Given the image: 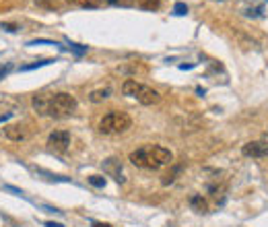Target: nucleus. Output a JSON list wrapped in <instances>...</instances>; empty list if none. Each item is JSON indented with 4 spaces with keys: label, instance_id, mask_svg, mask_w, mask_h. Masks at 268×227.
I'll return each mask as SVG.
<instances>
[{
    "label": "nucleus",
    "instance_id": "nucleus-6",
    "mask_svg": "<svg viewBox=\"0 0 268 227\" xmlns=\"http://www.w3.org/2000/svg\"><path fill=\"white\" fill-rule=\"evenodd\" d=\"M48 147L54 149V151H66L70 147V133L68 130H54L50 137H48Z\"/></svg>",
    "mask_w": 268,
    "mask_h": 227
},
{
    "label": "nucleus",
    "instance_id": "nucleus-10",
    "mask_svg": "<svg viewBox=\"0 0 268 227\" xmlns=\"http://www.w3.org/2000/svg\"><path fill=\"white\" fill-rule=\"evenodd\" d=\"M190 204H192L198 213H206V209H208V206H206V200H204L200 194H194V196L190 198Z\"/></svg>",
    "mask_w": 268,
    "mask_h": 227
},
{
    "label": "nucleus",
    "instance_id": "nucleus-21",
    "mask_svg": "<svg viewBox=\"0 0 268 227\" xmlns=\"http://www.w3.org/2000/svg\"><path fill=\"white\" fill-rule=\"evenodd\" d=\"M145 9H159V0H143Z\"/></svg>",
    "mask_w": 268,
    "mask_h": 227
},
{
    "label": "nucleus",
    "instance_id": "nucleus-15",
    "mask_svg": "<svg viewBox=\"0 0 268 227\" xmlns=\"http://www.w3.org/2000/svg\"><path fill=\"white\" fill-rule=\"evenodd\" d=\"M89 182H91V186H95V188H103V186H105V178H103V176H91Z\"/></svg>",
    "mask_w": 268,
    "mask_h": 227
},
{
    "label": "nucleus",
    "instance_id": "nucleus-22",
    "mask_svg": "<svg viewBox=\"0 0 268 227\" xmlns=\"http://www.w3.org/2000/svg\"><path fill=\"white\" fill-rule=\"evenodd\" d=\"M37 44H48V46H58L56 42H50V40H33V42H29L27 46H37Z\"/></svg>",
    "mask_w": 268,
    "mask_h": 227
},
{
    "label": "nucleus",
    "instance_id": "nucleus-9",
    "mask_svg": "<svg viewBox=\"0 0 268 227\" xmlns=\"http://www.w3.org/2000/svg\"><path fill=\"white\" fill-rule=\"evenodd\" d=\"M111 95V89L109 87H105V89H95V91H91V95H89V99L93 101V103H99V101H103V99H107Z\"/></svg>",
    "mask_w": 268,
    "mask_h": 227
},
{
    "label": "nucleus",
    "instance_id": "nucleus-25",
    "mask_svg": "<svg viewBox=\"0 0 268 227\" xmlns=\"http://www.w3.org/2000/svg\"><path fill=\"white\" fill-rule=\"evenodd\" d=\"M260 139H262V141H264V143H266V145H268V130H266V133H264V135H262V137H260Z\"/></svg>",
    "mask_w": 268,
    "mask_h": 227
},
{
    "label": "nucleus",
    "instance_id": "nucleus-17",
    "mask_svg": "<svg viewBox=\"0 0 268 227\" xmlns=\"http://www.w3.org/2000/svg\"><path fill=\"white\" fill-rule=\"evenodd\" d=\"M174 13H176L178 17H182V15H186V13H188V7H186L184 3H176V7H174Z\"/></svg>",
    "mask_w": 268,
    "mask_h": 227
},
{
    "label": "nucleus",
    "instance_id": "nucleus-2",
    "mask_svg": "<svg viewBox=\"0 0 268 227\" xmlns=\"http://www.w3.org/2000/svg\"><path fill=\"white\" fill-rule=\"evenodd\" d=\"M122 93L128 95V97H134L143 105H153V103H159V99H161L159 91H155L149 85L139 83L137 79H126L124 85H122Z\"/></svg>",
    "mask_w": 268,
    "mask_h": 227
},
{
    "label": "nucleus",
    "instance_id": "nucleus-24",
    "mask_svg": "<svg viewBox=\"0 0 268 227\" xmlns=\"http://www.w3.org/2000/svg\"><path fill=\"white\" fill-rule=\"evenodd\" d=\"M180 68L182 70H190V68H194V64H180Z\"/></svg>",
    "mask_w": 268,
    "mask_h": 227
},
{
    "label": "nucleus",
    "instance_id": "nucleus-7",
    "mask_svg": "<svg viewBox=\"0 0 268 227\" xmlns=\"http://www.w3.org/2000/svg\"><path fill=\"white\" fill-rule=\"evenodd\" d=\"M241 153L245 155V157H268V145L262 141V139H258V141H252V143H245L243 147H241Z\"/></svg>",
    "mask_w": 268,
    "mask_h": 227
},
{
    "label": "nucleus",
    "instance_id": "nucleus-8",
    "mask_svg": "<svg viewBox=\"0 0 268 227\" xmlns=\"http://www.w3.org/2000/svg\"><path fill=\"white\" fill-rule=\"evenodd\" d=\"M48 97L50 95H35L33 97V109L40 113V116H48Z\"/></svg>",
    "mask_w": 268,
    "mask_h": 227
},
{
    "label": "nucleus",
    "instance_id": "nucleus-26",
    "mask_svg": "<svg viewBox=\"0 0 268 227\" xmlns=\"http://www.w3.org/2000/svg\"><path fill=\"white\" fill-rule=\"evenodd\" d=\"M93 227H109L107 223H93Z\"/></svg>",
    "mask_w": 268,
    "mask_h": 227
},
{
    "label": "nucleus",
    "instance_id": "nucleus-12",
    "mask_svg": "<svg viewBox=\"0 0 268 227\" xmlns=\"http://www.w3.org/2000/svg\"><path fill=\"white\" fill-rule=\"evenodd\" d=\"M52 62H56V60H52V58H48V60H37V62H31V64H25V66H21L19 70H21V72H27V70H33V68L46 66V64H52Z\"/></svg>",
    "mask_w": 268,
    "mask_h": 227
},
{
    "label": "nucleus",
    "instance_id": "nucleus-19",
    "mask_svg": "<svg viewBox=\"0 0 268 227\" xmlns=\"http://www.w3.org/2000/svg\"><path fill=\"white\" fill-rule=\"evenodd\" d=\"M178 174H180V167H176L171 174H167V176L163 178V184H165V186H167V184H171V182L176 180V176H178Z\"/></svg>",
    "mask_w": 268,
    "mask_h": 227
},
{
    "label": "nucleus",
    "instance_id": "nucleus-14",
    "mask_svg": "<svg viewBox=\"0 0 268 227\" xmlns=\"http://www.w3.org/2000/svg\"><path fill=\"white\" fill-rule=\"evenodd\" d=\"M105 5H111V7H122V9H128V7H134L137 0H103Z\"/></svg>",
    "mask_w": 268,
    "mask_h": 227
},
{
    "label": "nucleus",
    "instance_id": "nucleus-4",
    "mask_svg": "<svg viewBox=\"0 0 268 227\" xmlns=\"http://www.w3.org/2000/svg\"><path fill=\"white\" fill-rule=\"evenodd\" d=\"M132 126V118L124 111H109L99 122V133L101 135H120L126 133Z\"/></svg>",
    "mask_w": 268,
    "mask_h": 227
},
{
    "label": "nucleus",
    "instance_id": "nucleus-20",
    "mask_svg": "<svg viewBox=\"0 0 268 227\" xmlns=\"http://www.w3.org/2000/svg\"><path fill=\"white\" fill-rule=\"evenodd\" d=\"M0 27H3L5 31H9V33H17L19 31V25H15V23H3Z\"/></svg>",
    "mask_w": 268,
    "mask_h": 227
},
{
    "label": "nucleus",
    "instance_id": "nucleus-23",
    "mask_svg": "<svg viewBox=\"0 0 268 227\" xmlns=\"http://www.w3.org/2000/svg\"><path fill=\"white\" fill-rule=\"evenodd\" d=\"M44 225H46V227H64L62 223H54V221H46Z\"/></svg>",
    "mask_w": 268,
    "mask_h": 227
},
{
    "label": "nucleus",
    "instance_id": "nucleus-3",
    "mask_svg": "<svg viewBox=\"0 0 268 227\" xmlns=\"http://www.w3.org/2000/svg\"><path fill=\"white\" fill-rule=\"evenodd\" d=\"M76 109V99L70 93H54L48 97V116L64 118Z\"/></svg>",
    "mask_w": 268,
    "mask_h": 227
},
{
    "label": "nucleus",
    "instance_id": "nucleus-11",
    "mask_svg": "<svg viewBox=\"0 0 268 227\" xmlns=\"http://www.w3.org/2000/svg\"><path fill=\"white\" fill-rule=\"evenodd\" d=\"M35 5L40 9H48V11H58L60 5H58V0H35Z\"/></svg>",
    "mask_w": 268,
    "mask_h": 227
},
{
    "label": "nucleus",
    "instance_id": "nucleus-5",
    "mask_svg": "<svg viewBox=\"0 0 268 227\" xmlns=\"http://www.w3.org/2000/svg\"><path fill=\"white\" fill-rule=\"evenodd\" d=\"M3 135L9 139V141H15V143H21V141H27L31 137V130L27 124H7L3 128Z\"/></svg>",
    "mask_w": 268,
    "mask_h": 227
},
{
    "label": "nucleus",
    "instance_id": "nucleus-13",
    "mask_svg": "<svg viewBox=\"0 0 268 227\" xmlns=\"http://www.w3.org/2000/svg\"><path fill=\"white\" fill-rule=\"evenodd\" d=\"M68 5H74V7H81V9H95L97 3L95 0H66Z\"/></svg>",
    "mask_w": 268,
    "mask_h": 227
},
{
    "label": "nucleus",
    "instance_id": "nucleus-16",
    "mask_svg": "<svg viewBox=\"0 0 268 227\" xmlns=\"http://www.w3.org/2000/svg\"><path fill=\"white\" fill-rule=\"evenodd\" d=\"M13 68H15V64H13V62H9V64H3V66H0V81H3V79H5V77L13 70Z\"/></svg>",
    "mask_w": 268,
    "mask_h": 227
},
{
    "label": "nucleus",
    "instance_id": "nucleus-18",
    "mask_svg": "<svg viewBox=\"0 0 268 227\" xmlns=\"http://www.w3.org/2000/svg\"><path fill=\"white\" fill-rule=\"evenodd\" d=\"M68 48H70L72 52H76V54H85V52L89 50L87 46H81V44H74V42H70V44H68Z\"/></svg>",
    "mask_w": 268,
    "mask_h": 227
},
{
    "label": "nucleus",
    "instance_id": "nucleus-1",
    "mask_svg": "<svg viewBox=\"0 0 268 227\" xmlns=\"http://www.w3.org/2000/svg\"><path fill=\"white\" fill-rule=\"evenodd\" d=\"M137 167H145V169H159L163 165H169L174 161V155L169 149L159 147V145H149V147H141L137 151H132L128 157Z\"/></svg>",
    "mask_w": 268,
    "mask_h": 227
}]
</instances>
